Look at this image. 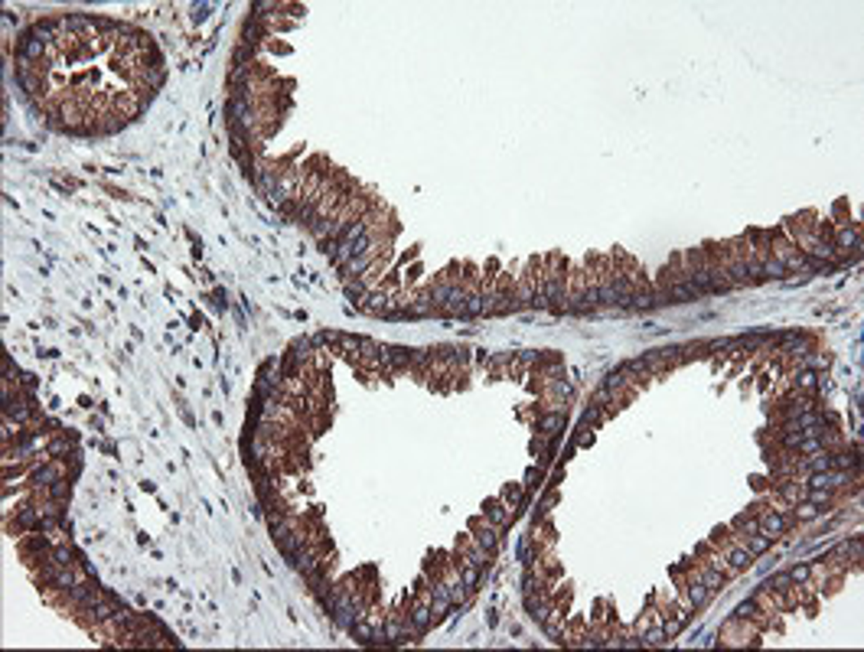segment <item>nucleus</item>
<instances>
[{"label":"nucleus","mask_w":864,"mask_h":652,"mask_svg":"<svg viewBox=\"0 0 864 652\" xmlns=\"http://www.w3.org/2000/svg\"><path fill=\"white\" fill-rule=\"evenodd\" d=\"M528 307H538V310H548L545 300V258H526L522 265V275L516 277V307L512 313L528 310Z\"/></svg>","instance_id":"1"},{"label":"nucleus","mask_w":864,"mask_h":652,"mask_svg":"<svg viewBox=\"0 0 864 652\" xmlns=\"http://www.w3.org/2000/svg\"><path fill=\"white\" fill-rule=\"evenodd\" d=\"M568 268H571V261L561 251H551L545 258V300L548 313H554V317L568 313Z\"/></svg>","instance_id":"2"},{"label":"nucleus","mask_w":864,"mask_h":652,"mask_svg":"<svg viewBox=\"0 0 864 652\" xmlns=\"http://www.w3.org/2000/svg\"><path fill=\"white\" fill-rule=\"evenodd\" d=\"M682 268H685V281L688 287L695 291V297H711V277H708V265L701 248H688L682 251Z\"/></svg>","instance_id":"3"},{"label":"nucleus","mask_w":864,"mask_h":652,"mask_svg":"<svg viewBox=\"0 0 864 652\" xmlns=\"http://www.w3.org/2000/svg\"><path fill=\"white\" fill-rule=\"evenodd\" d=\"M718 639H721V646H753V649L763 646V633L750 623V620H743V616H731V620L721 626Z\"/></svg>","instance_id":"4"},{"label":"nucleus","mask_w":864,"mask_h":652,"mask_svg":"<svg viewBox=\"0 0 864 652\" xmlns=\"http://www.w3.org/2000/svg\"><path fill=\"white\" fill-rule=\"evenodd\" d=\"M453 555H457V558H463V561H467V564L483 567V571H486V567H489V558H493V555H489L486 548H479V545H476V539H473L470 532H463V535H457V541H453Z\"/></svg>","instance_id":"5"},{"label":"nucleus","mask_w":864,"mask_h":652,"mask_svg":"<svg viewBox=\"0 0 864 652\" xmlns=\"http://www.w3.org/2000/svg\"><path fill=\"white\" fill-rule=\"evenodd\" d=\"M789 529H796V525H793V522H789V519H783L780 512L763 509L760 515H757V532H760V535H767V539H770V541H776V539H780V535H786Z\"/></svg>","instance_id":"6"},{"label":"nucleus","mask_w":864,"mask_h":652,"mask_svg":"<svg viewBox=\"0 0 864 652\" xmlns=\"http://www.w3.org/2000/svg\"><path fill=\"white\" fill-rule=\"evenodd\" d=\"M470 535L476 539L479 548H486L489 555H496V548H499V529L496 525H489L483 515H476V519H470Z\"/></svg>","instance_id":"7"},{"label":"nucleus","mask_w":864,"mask_h":652,"mask_svg":"<svg viewBox=\"0 0 864 652\" xmlns=\"http://www.w3.org/2000/svg\"><path fill=\"white\" fill-rule=\"evenodd\" d=\"M718 551H721V558L727 561V564H731V571H734V574H741V571H747V567H753V555H750V551H747V548H741L737 541H734V532H731V541H724V545H721V548H718Z\"/></svg>","instance_id":"8"},{"label":"nucleus","mask_w":864,"mask_h":652,"mask_svg":"<svg viewBox=\"0 0 864 652\" xmlns=\"http://www.w3.org/2000/svg\"><path fill=\"white\" fill-rule=\"evenodd\" d=\"M512 515H516V512L509 509V506L499 499V496H496V499H486V502H483V519H486L489 525H496L499 532L512 525Z\"/></svg>","instance_id":"9"},{"label":"nucleus","mask_w":864,"mask_h":652,"mask_svg":"<svg viewBox=\"0 0 864 652\" xmlns=\"http://www.w3.org/2000/svg\"><path fill=\"white\" fill-rule=\"evenodd\" d=\"M682 597H685V600L695 606V610H701V606L711 604V597H714V594L708 590L705 584H701V581H698V577H688V581H685V590H682Z\"/></svg>","instance_id":"10"},{"label":"nucleus","mask_w":864,"mask_h":652,"mask_svg":"<svg viewBox=\"0 0 864 652\" xmlns=\"http://www.w3.org/2000/svg\"><path fill=\"white\" fill-rule=\"evenodd\" d=\"M734 541L741 545V548H747L753 555V558H760V555H767L770 551L773 541L767 539V535H760V532H750V535H734Z\"/></svg>","instance_id":"11"},{"label":"nucleus","mask_w":864,"mask_h":652,"mask_svg":"<svg viewBox=\"0 0 864 652\" xmlns=\"http://www.w3.org/2000/svg\"><path fill=\"white\" fill-rule=\"evenodd\" d=\"M561 427H564V411H545V415L538 417V434L548 437V441H551Z\"/></svg>","instance_id":"12"},{"label":"nucleus","mask_w":864,"mask_h":652,"mask_svg":"<svg viewBox=\"0 0 864 652\" xmlns=\"http://www.w3.org/2000/svg\"><path fill=\"white\" fill-rule=\"evenodd\" d=\"M388 359H392V375L411 372V349H404V346H388Z\"/></svg>","instance_id":"13"},{"label":"nucleus","mask_w":864,"mask_h":652,"mask_svg":"<svg viewBox=\"0 0 864 652\" xmlns=\"http://www.w3.org/2000/svg\"><path fill=\"white\" fill-rule=\"evenodd\" d=\"M499 499L506 502L512 512H519V509H522V499H526V486H522V483H509L506 490H502V496H499Z\"/></svg>","instance_id":"14"},{"label":"nucleus","mask_w":864,"mask_h":652,"mask_svg":"<svg viewBox=\"0 0 864 652\" xmlns=\"http://www.w3.org/2000/svg\"><path fill=\"white\" fill-rule=\"evenodd\" d=\"M786 277H789V271L783 268L780 258L770 255L767 261H763V281H786Z\"/></svg>","instance_id":"15"},{"label":"nucleus","mask_w":864,"mask_h":652,"mask_svg":"<svg viewBox=\"0 0 864 652\" xmlns=\"http://www.w3.org/2000/svg\"><path fill=\"white\" fill-rule=\"evenodd\" d=\"M793 378V385H796V391H802V395H812L818 388V375L816 372H796V375H789Z\"/></svg>","instance_id":"16"},{"label":"nucleus","mask_w":864,"mask_h":652,"mask_svg":"<svg viewBox=\"0 0 864 652\" xmlns=\"http://www.w3.org/2000/svg\"><path fill=\"white\" fill-rule=\"evenodd\" d=\"M639 362L646 366V372H649V375H652V378H656V375H662V372H668L666 359H662V352H646V356H643V359H639Z\"/></svg>","instance_id":"17"},{"label":"nucleus","mask_w":864,"mask_h":652,"mask_svg":"<svg viewBox=\"0 0 864 652\" xmlns=\"http://www.w3.org/2000/svg\"><path fill=\"white\" fill-rule=\"evenodd\" d=\"M789 581L793 584H806V581H812V564H796L793 571H786Z\"/></svg>","instance_id":"18"},{"label":"nucleus","mask_w":864,"mask_h":652,"mask_svg":"<svg viewBox=\"0 0 864 652\" xmlns=\"http://www.w3.org/2000/svg\"><path fill=\"white\" fill-rule=\"evenodd\" d=\"M806 502H812V506H832V490H809Z\"/></svg>","instance_id":"19"},{"label":"nucleus","mask_w":864,"mask_h":652,"mask_svg":"<svg viewBox=\"0 0 864 652\" xmlns=\"http://www.w3.org/2000/svg\"><path fill=\"white\" fill-rule=\"evenodd\" d=\"M818 515V506H812V502H799L796 506V522H812Z\"/></svg>","instance_id":"20"},{"label":"nucleus","mask_w":864,"mask_h":652,"mask_svg":"<svg viewBox=\"0 0 864 652\" xmlns=\"http://www.w3.org/2000/svg\"><path fill=\"white\" fill-rule=\"evenodd\" d=\"M708 541H711L714 548H721L724 541H731V525H718V529L708 535Z\"/></svg>","instance_id":"21"}]
</instances>
